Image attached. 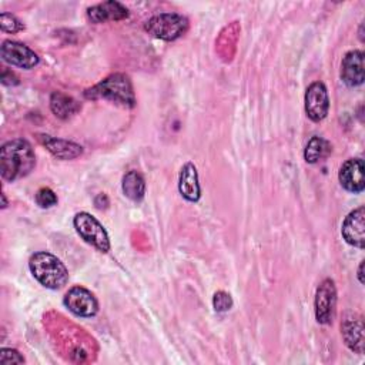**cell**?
<instances>
[{
    "instance_id": "obj_11",
    "label": "cell",
    "mask_w": 365,
    "mask_h": 365,
    "mask_svg": "<svg viewBox=\"0 0 365 365\" xmlns=\"http://www.w3.org/2000/svg\"><path fill=\"white\" fill-rule=\"evenodd\" d=\"M364 160L362 158H349L346 160L339 171H338V180L342 188H345L349 192L359 194L365 188V178H364Z\"/></svg>"
},
{
    "instance_id": "obj_4",
    "label": "cell",
    "mask_w": 365,
    "mask_h": 365,
    "mask_svg": "<svg viewBox=\"0 0 365 365\" xmlns=\"http://www.w3.org/2000/svg\"><path fill=\"white\" fill-rule=\"evenodd\" d=\"M188 19L178 13H160L144 23V30L150 36L164 41H174L182 37L188 31Z\"/></svg>"
},
{
    "instance_id": "obj_23",
    "label": "cell",
    "mask_w": 365,
    "mask_h": 365,
    "mask_svg": "<svg viewBox=\"0 0 365 365\" xmlns=\"http://www.w3.org/2000/svg\"><path fill=\"white\" fill-rule=\"evenodd\" d=\"M0 364L1 365L24 364V356L13 348H1V351H0Z\"/></svg>"
},
{
    "instance_id": "obj_15",
    "label": "cell",
    "mask_w": 365,
    "mask_h": 365,
    "mask_svg": "<svg viewBox=\"0 0 365 365\" xmlns=\"http://www.w3.org/2000/svg\"><path fill=\"white\" fill-rule=\"evenodd\" d=\"M37 140L58 160H73L83 154V147L74 141L56 138L48 134H37Z\"/></svg>"
},
{
    "instance_id": "obj_16",
    "label": "cell",
    "mask_w": 365,
    "mask_h": 365,
    "mask_svg": "<svg viewBox=\"0 0 365 365\" xmlns=\"http://www.w3.org/2000/svg\"><path fill=\"white\" fill-rule=\"evenodd\" d=\"M178 191L182 198L190 202H197L201 198V187L197 167L192 163H185L178 175Z\"/></svg>"
},
{
    "instance_id": "obj_25",
    "label": "cell",
    "mask_w": 365,
    "mask_h": 365,
    "mask_svg": "<svg viewBox=\"0 0 365 365\" xmlns=\"http://www.w3.org/2000/svg\"><path fill=\"white\" fill-rule=\"evenodd\" d=\"M362 271H364V261H361V264L358 267V279L361 284H364V272Z\"/></svg>"
},
{
    "instance_id": "obj_2",
    "label": "cell",
    "mask_w": 365,
    "mask_h": 365,
    "mask_svg": "<svg viewBox=\"0 0 365 365\" xmlns=\"http://www.w3.org/2000/svg\"><path fill=\"white\" fill-rule=\"evenodd\" d=\"M87 100H107L125 108H133L137 103L133 83L124 73H113L104 80L84 91Z\"/></svg>"
},
{
    "instance_id": "obj_14",
    "label": "cell",
    "mask_w": 365,
    "mask_h": 365,
    "mask_svg": "<svg viewBox=\"0 0 365 365\" xmlns=\"http://www.w3.org/2000/svg\"><path fill=\"white\" fill-rule=\"evenodd\" d=\"M87 17L94 24H101L106 21H120L128 17V9L120 1L108 0L88 7Z\"/></svg>"
},
{
    "instance_id": "obj_12",
    "label": "cell",
    "mask_w": 365,
    "mask_h": 365,
    "mask_svg": "<svg viewBox=\"0 0 365 365\" xmlns=\"http://www.w3.org/2000/svg\"><path fill=\"white\" fill-rule=\"evenodd\" d=\"M341 335L345 345L355 354H364V321L355 312L345 314L341 321Z\"/></svg>"
},
{
    "instance_id": "obj_10",
    "label": "cell",
    "mask_w": 365,
    "mask_h": 365,
    "mask_svg": "<svg viewBox=\"0 0 365 365\" xmlns=\"http://www.w3.org/2000/svg\"><path fill=\"white\" fill-rule=\"evenodd\" d=\"M341 234L346 244L362 250L365 247V207L352 210L341 225Z\"/></svg>"
},
{
    "instance_id": "obj_1",
    "label": "cell",
    "mask_w": 365,
    "mask_h": 365,
    "mask_svg": "<svg viewBox=\"0 0 365 365\" xmlns=\"http://www.w3.org/2000/svg\"><path fill=\"white\" fill-rule=\"evenodd\" d=\"M36 167V154L24 138H14L0 148V173L3 180L16 181L29 175Z\"/></svg>"
},
{
    "instance_id": "obj_24",
    "label": "cell",
    "mask_w": 365,
    "mask_h": 365,
    "mask_svg": "<svg viewBox=\"0 0 365 365\" xmlns=\"http://www.w3.org/2000/svg\"><path fill=\"white\" fill-rule=\"evenodd\" d=\"M1 83L4 86H16V84H19V78H17V76L11 70L3 68V71H1Z\"/></svg>"
},
{
    "instance_id": "obj_21",
    "label": "cell",
    "mask_w": 365,
    "mask_h": 365,
    "mask_svg": "<svg viewBox=\"0 0 365 365\" xmlns=\"http://www.w3.org/2000/svg\"><path fill=\"white\" fill-rule=\"evenodd\" d=\"M34 200H36V204L40 208H51L58 201L56 192L48 187H41L40 190H37V192L34 195Z\"/></svg>"
},
{
    "instance_id": "obj_19",
    "label": "cell",
    "mask_w": 365,
    "mask_h": 365,
    "mask_svg": "<svg viewBox=\"0 0 365 365\" xmlns=\"http://www.w3.org/2000/svg\"><path fill=\"white\" fill-rule=\"evenodd\" d=\"M331 150H332L331 144L325 138L319 135H314L309 138V141L305 145L304 158L308 164H317L324 158H327Z\"/></svg>"
},
{
    "instance_id": "obj_9",
    "label": "cell",
    "mask_w": 365,
    "mask_h": 365,
    "mask_svg": "<svg viewBox=\"0 0 365 365\" xmlns=\"http://www.w3.org/2000/svg\"><path fill=\"white\" fill-rule=\"evenodd\" d=\"M304 106L309 120L318 123L327 117L329 111V97L328 90L322 81H314L307 87Z\"/></svg>"
},
{
    "instance_id": "obj_20",
    "label": "cell",
    "mask_w": 365,
    "mask_h": 365,
    "mask_svg": "<svg viewBox=\"0 0 365 365\" xmlns=\"http://www.w3.org/2000/svg\"><path fill=\"white\" fill-rule=\"evenodd\" d=\"M0 27L3 31L11 33V34L20 33L24 30V24L14 14L6 13V11L0 14Z\"/></svg>"
},
{
    "instance_id": "obj_6",
    "label": "cell",
    "mask_w": 365,
    "mask_h": 365,
    "mask_svg": "<svg viewBox=\"0 0 365 365\" xmlns=\"http://www.w3.org/2000/svg\"><path fill=\"white\" fill-rule=\"evenodd\" d=\"M63 302L71 314L80 318H91L98 312L97 298L91 291H88L81 285L71 287L66 292Z\"/></svg>"
},
{
    "instance_id": "obj_18",
    "label": "cell",
    "mask_w": 365,
    "mask_h": 365,
    "mask_svg": "<svg viewBox=\"0 0 365 365\" xmlns=\"http://www.w3.org/2000/svg\"><path fill=\"white\" fill-rule=\"evenodd\" d=\"M121 190L128 200L140 202L145 195V180L138 171L130 170L121 180Z\"/></svg>"
},
{
    "instance_id": "obj_3",
    "label": "cell",
    "mask_w": 365,
    "mask_h": 365,
    "mask_svg": "<svg viewBox=\"0 0 365 365\" xmlns=\"http://www.w3.org/2000/svg\"><path fill=\"white\" fill-rule=\"evenodd\" d=\"M34 279L48 289H60L68 282V271L60 258L47 251H37L29 259Z\"/></svg>"
},
{
    "instance_id": "obj_13",
    "label": "cell",
    "mask_w": 365,
    "mask_h": 365,
    "mask_svg": "<svg viewBox=\"0 0 365 365\" xmlns=\"http://www.w3.org/2000/svg\"><path fill=\"white\" fill-rule=\"evenodd\" d=\"M341 78L348 87H358L364 83V53L361 50H351L342 57Z\"/></svg>"
},
{
    "instance_id": "obj_7",
    "label": "cell",
    "mask_w": 365,
    "mask_h": 365,
    "mask_svg": "<svg viewBox=\"0 0 365 365\" xmlns=\"http://www.w3.org/2000/svg\"><path fill=\"white\" fill-rule=\"evenodd\" d=\"M336 305V288L331 278H325L315 291L314 309L318 324L328 325L332 322Z\"/></svg>"
},
{
    "instance_id": "obj_8",
    "label": "cell",
    "mask_w": 365,
    "mask_h": 365,
    "mask_svg": "<svg viewBox=\"0 0 365 365\" xmlns=\"http://www.w3.org/2000/svg\"><path fill=\"white\" fill-rule=\"evenodd\" d=\"M0 56H1V60L6 61L7 64L23 68V70H31L40 63L37 53H34L26 44L14 40H4L1 43Z\"/></svg>"
},
{
    "instance_id": "obj_22",
    "label": "cell",
    "mask_w": 365,
    "mask_h": 365,
    "mask_svg": "<svg viewBox=\"0 0 365 365\" xmlns=\"http://www.w3.org/2000/svg\"><path fill=\"white\" fill-rule=\"evenodd\" d=\"M232 297L225 291H217L212 297V307L215 312H228L232 308Z\"/></svg>"
},
{
    "instance_id": "obj_26",
    "label": "cell",
    "mask_w": 365,
    "mask_h": 365,
    "mask_svg": "<svg viewBox=\"0 0 365 365\" xmlns=\"http://www.w3.org/2000/svg\"><path fill=\"white\" fill-rule=\"evenodd\" d=\"M1 200H3V201H1V208L4 210V208L7 207V200H6V194H4V192L1 194Z\"/></svg>"
},
{
    "instance_id": "obj_5",
    "label": "cell",
    "mask_w": 365,
    "mask_h": 365,
    "mask_svg": "<svg viewBox=\"0 0 365 365\" xmlns=\"http://www.w3.org/2000/svg\"><path fill=\"white\" fill-rule=\"evenodd\" d=\"M73 225L77 234L83 238V241H86L100 252L110 251L111 245H110V238L106 228L90 212H86V211L77 212L73 218Z\"/></svg>"
},
{
    "instance_id": "obj_17",
    "label": "cell",
    "mask_w": 365,
    "mask_h": 365,
    "mask_svg": "<svg viewBox=\"0 0 365 365\" xmlns=\"http://www.w3.org/2000/svg\"><path fill=\"white\" fill-rule=\"evenodd\" d=\"M81 106L77 100L73 97L61 93V91H54L50 96V110L57 118L67 120L77 114L80 111Z\"/></svg>"
}]
</instances>
